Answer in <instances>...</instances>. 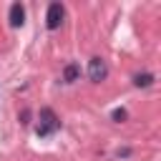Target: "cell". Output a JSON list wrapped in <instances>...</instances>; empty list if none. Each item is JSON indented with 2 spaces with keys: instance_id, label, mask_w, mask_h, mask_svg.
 Segmentation results:
<instances>
[{
  "instance_id": "cell-1",
  "label": "cell",
  "mask_w": 161,
  "mask_h": 161,
  "mask_svg": "<svg viewBox=\"0 0 161 161\" xmlns=\"http://www.w3.org/2000/svg\"><path fill=\"white\" fill-rule=\"evenodd\" d=\"M58 128H60V118L53 113V108H40V116H38V128H35V133H38L40 138H48V136H53Z\"/></svg>"
},
{
  "instance_id": "cell-3",
  "label": "cell",
  "mask_w": 161,
  "mask_h": 161,
  "mask_svg": "<svg viewBox=\"0 0 161 161\" xmlns=\"http://www.w3.org/2000/svg\"><path fill=\"white\" fill-rule=\"evenodd\" d=\"M106 75H108L106 60L103 58H91V63H88V78L93 83H101V80H106Z\"/></svg>"
},
{
  "instance_id": "cell-7",
  "label": "cell",
  "mask_w": 161,
  "mask_h": 161,
  "mask_svg": "<svg viewBox=\"0 0 161 161\" xmlns=\"http://www.w3.org/2000/svg\"><path fill=\"white\" fill-rule=\"evenodd\" d=\"M126 116H128V113H126L123 108H116V111H113V121H118V123H121V121H126Z\"/></svg>"
},
{
  "instance_id": "cell-6",
  "label": "cell",
  "mask_w": 161,
  "mask_h": 161,
  "mask_svg": "<svg viewBox=\"0 0 161 161\" xmlns=\"http://www.w3.org/2000/svg\"><path fill=\"white\" fill-rule=\"evenodd\" d=\"M133 83H136L138 88H148V86L153 83V75H151V73H143V75H136V78H133Z\"/></svg>"
},
{
  "instance_id": "cell-2",
  "label": "cell",
  "mask_w": 161,
  "mask_h": 161,
  "mask_svg": "<svg viewBox=\"0 0 161 161\" xmlns=\"http://www.w3.org/2000/svg\"><path fill=\"white\" fill-rule=\"evenodd\" d=\"M63 15H65L63 5L60 3H50L48 5V13H45V28L48 30H58L60 23H63Z\"/></svg>"
},
{
  "instance_id": "cell-5",
  "label": "cell",
  "mask_w": 161,
  "mask_h": 161,
  "mask_svg": "<svg viewBox=\"0 0 161 161\" xmlns=\"http://www.w3.org/2000/svg\"><path fill=\"white\" fill-rule=\"evenodd\" d=\"M78 75H80V65L78 63H68L65 70H63V80L65 83H73V80H78Z\"/></svg>"
},
{
  "instance_id": "cell-4",
  "label": "cell",
  "mask_w": 161,
  "mask_h": 161,
  "mask_svg": "<svg viewBox=\"0 0 161 161\" xmlns=\"http://www.w3.org/2000/svg\"><path fill=\"white\" fill-rule=\"evenodd\" d=\"M8 20H10V28H20V25L25 23V8H23L20 3H13V5H10Z\"/></svg>"
}]
</instances>
